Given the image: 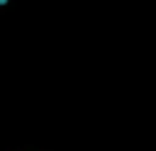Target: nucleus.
<instances>
[{
	"label": "nucleus",
	"instance_id": "f257e3e1",
	"mask_svg": "<svg viewBox=\"0 0 156 151\" xmlns=\"http://www.w3.org/2000/svg\"><path fill=\"white\" fill-rule=\"evenodd\" d=\"M5 2H7V0H0V7H2V5H5Z\"/></svg>",
	"mask_w": 156,
	"mask_h": 151
}]
</instances>
